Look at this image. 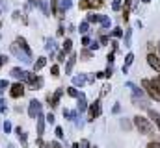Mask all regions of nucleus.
<instances>
[{"instance_id":"54","label":"nucleus","mask_w":160,"mask_h":148,"mask_svg":"<svg viewBox=\"0 0 160 148\" xmlns=\"http://www.w3.org/2000/svg\"><path fill=\"white\" fill-rule=\"evenodd\" d=\"M112 111H114V113H119V111H121V106H119V104H116V106H114V109H112Z\"/></svg>"},{"instance_id":"45","label":"nucleus","mask_w":160,"mask_h":148,"mask_svg":"<svg viewBox=\"0 0 160 148\" xmlns=\"http://www.w3.org/2000/svg\"><path fill=\"white\" fill-rule=\"evenodd\" d=\"M89 43H91V39H89L88 35L82 37V44H84V46H89Z\"/></svg>"},{"instance_id":"18","label":"nucleus","mask_w":160,"mask_h":148,"mask_svg":"<svg viewBox=\"0 0 160 148\" xmlns=\"http://www.w3.org/2000/svg\"><path fill=\"white\" fill-rule=\"evenodd\" d=\"M43 132H45V120H43V115L38 117V137H43Z\"/></svg>"},{"instance_id":"6","label":"nucleus","mask_w":160,"mask_h":148,"mask_svg":"<svg viewBox=\"0 0 160 148\" xmlns=\"http://www.w3.org/2000/svg\"><path fill=\"white\" fill-rule=\"evenodd\" d=\"M41 108H43V104H41L39 100H32L30 106H28V115H30V118H38L41 115Z\"/></svg>"},{"instance_id":"33","label":"nucleus","mask_w":160,"mask_h":148,"mask_svg":"<svg viewBox=\"0 0 160 148\" xmlns=\"http://www.w3.org/2000/svg\"><path fill=\"white\" fill-rule=\"evenodd\" d=\"M88 22H101V15H95V13L88 15Z\"/></svg>"},{"instance_id":"34","label":"nucleus","mask_w":160,"mask_h":148,"mask_svg":"<svg viewBox=\"0 0 160 148\" xmlns=\"http://www.w3.org/2000/svg\"><path fill=\"white\" fill-rule=\"evenodd\" d=\"M121 128H123V130H127V132H128V130H130V128H132V124H130V122H128V120H127V118H121Z\"/></svg>"},{"instance_id":"7","label":"nucleus","mask_w":160,"mask_h":148,"mask_svg":"<svg viewBox=\"0 0 160 148\" xmlns=\"http://www.w3.org/2000/svg\"><path fill=\"white\" fill-rule=\"evenodd\" d=\"M102 0H80V9H95V7H102Z\"/></svg>"},{"instance_id":"29","label":"nucleus","mask_w":160,"mask_h":148,"mask_svg":"<svg viewBox=\"0 0 160 148\" xmlns=\"http://www.w3.org/2000/svg\"><path fill=\"white\" fill-rule=\"evenodd\" d=\"M32 87H34V89H41V87H43V78H41V76H36V80H34Z\"/></svg>"},{"instance_id":"31","label":"nucleus","mask_w":160,"mask_h":148,"mask_svg":"<svg viewBox=\"0 0 160 148\" xmlns=\"http://www.w3.org/2000/svg\"><path fill=\"white\" fill-rule=\"evenodd\" d=\"M88 30H89V22H88V21L80 22V28H78V32H80V34H86Z\"/></svg>"},{"instance_id":"17","label":"nucleus","mask_w":160,"mask_h":148,"mask_svg":"<svg viewBox=\"0 0 160 148\" xmlns=\"http://www.w3.org/2000/svg\"><path fill=\"white\" fill-rule=\"evenodd\" d=\"M130 7H132V0H125V6H123V19H125V21H128Z\"/></svg>"},{"instance_id":"3","label":"nucleus","mask_w":160,"mask_h":148,"mask_svg":"<svg viewBox=\"0 0 160 148\" xmlns=\"http://www.w3.org/2000/svg\"><path fill=\"white\" fill-rule=\"evenodd\" d=\"M11 54H13V56H17L19 59H22L24 63H30V61H32V52H26L24 48H21L17 41L11 44Z\"/></svg>"},{"instance_id":"52","label":"nucleus","mask_w":160,"mask_h":148,"mask_svg":"<svg viewBox=\"0 0 160 148\" xmlns=\"http://www.w3.org/2000/svg\"><path fill=\"white\" fill-rule=\"evenodd\" d=\"M104 76H106V78H110V76H112V67H108V69H106V72H104Z\"/></svg>"},{"instance_id":"46","label":"nucleus","mask_w":160,"mask_h":148,"mask_svg":"<svg viewBox=\"0 0 160 148\" xmlns=\"http://www.w3.org/2000/svg\"><path fill=\"white\" fill-rule=\"evenodd\" d=\"M58 61H60V63H63V61H65V54H63V52H60V54H58Z\"/></svg>"},{"instance_id":"36","label":"nucleus","mask_w":160,"mask_h":148,"mask_svg":"<svg viewBox=\"0 0 160 148\" xmlns=\"http://www.w3.org/2000/svg\"><path fill=\"white\" fill-rule=\"evenodd\" d=\"M9 87V81L8 80H0V93L4 91V89H8Z\"/></svg>"},{"instance_id":"14","label":"nucleus","mask_w":160,"mask_h":148,"mask_svg":"<svg viewBox=\"0 0 160 148\" xmlns=\"http://www.w3.org/2000/svg\"><path fill=\"white\" fill-rule=\"evenodd\" d=\"M71 0H60V9H58V15H63L69 7H71Z\"/></svg>"},{"instance_id":"56","label":"nucleus","mask_w":160,"mask_h":148,"mask_svg":"<svg viewBox=\"0 0 160 148\" xmlns=\"http://www.w3.org/2000/svg\"><path fill=\"white\" fill-rule=\"evenodd\" d=\"M142 2H145V4H147V2H151V0H142Z\"/></svg>"},{"instance_id":"11","label":"nucleus","mask_w":160,"mask_h":148,"mask_svg":"<svg viewBox=\"0 0 160 148\" xmlns=\"http://www.w3.org/2000/svg\"><path fill=\"white\" fill-rule=\"evenodd\" d=\"M147 63H149L155 71L160 72V58L157 56V54H149V56H147Z\"/></svg>"},{"instance_id":"26","label":"nucleus","mask_w":160,"mask_h":148,"mask_svg":"<svg viewBox=\"0 0 160 148\" xmlns=\"http://www.w3.org/2000/svg\"><path fill=\"white\" fill-rule=\"evenodd\" d=\"M19 139H21V145H22V148H28V135H26L24 132H21V133H19Z\"/></svg>"},{"instance_id":"12","label":"nucleus","mask_w":160,"mask_h":148,"mask_svg":"<svg viewBox=\"0 0 160 148\" xmlns=\"http://www.w3.org/2000/svg\"><path fill=\"white\" fill-rule=\"evenodd\" d=\"M75 63H77V54L73 52V54L69 56V59H67V65H65V74H71L73 67H75Z\"/></svg>"},{"instance_id":"51","label":"nucleus","mask_w":160,"mask_h":148,"mask_svg":"<svg viewBox=\"0 0 160 148\" xmlns=\"http://www.w3.org/2000/svg\"><path fill=\"white\" fill-rule=\"evenodd\" d=\"M101 43L106 44V43H108V35H101Z\"/></svg>"},{"instance_id":"49","label":"nucleus","mask_w":160,"mask_h":148,"mask_svg":"<svg viewBox=\"0 0 160 148\" xmlns=\"http://www.w3.org/2000/svg\"><path fill=\"white\" fill-rule=\"evenodd\" d=\"M108 63H110V65L114 63V52H110V54H108Z\"/></svg>"},{"instance_id":"55","label":"nucleus","mask_w":160,"mask_h":148,"mask_svg":"<svg viewBox=\"0 0 160 148\" xmlns=\"http://www.w3.org/2000/svg\"><path fill=\"white\" fill-rule=\"evenodd\" d=\"M71 148H78V143H75V145H73Z\"/></svg>"},{"instance_id":"30","label":"nucleus","mask_w":160,"mask_h":148,"mask_svg":"<svg viewBox=\"0 0 160 148\" xmlns=\"http://www.w3.org/2000/svg\"><path fill=\"white\" fill-rule=\"evenodd\" d=\"M101 22H102V28H104V30L110 28V19H108L106 15H101Z\"/></svg>"},{"instance_id":"16","label":"nucleus","mask_w":160,"mask_h":148,"mask_svg":"<svg viewBox=\"0 0 160 148\" xmlns=\"http://www.w3.org/2000/svg\"><path fill=\"white\" fill-rule=\"evenodd\" d=\"M86 81H88V78H86L84 74H80V76H75V78H73V87H78V85L82 87Z\"/></svg>"},{"instance_id":"28","label":"nucleus","mask_w":160,"mask_h":148,"mask_svg":"<svg viewBox=\"0 0 160 148\" xmlns=\"http://www.w3.org/2000/svg\"><path fill=\"white\" fill-rule=\"evenodd\" d=\"M80 58L88 61V59H91V58H93V54H91V50H88V48H84V50L80 52Z\"/></svg>"},{"instance_id":"8","label":"nucleus","mask_w":160,"mask_h":148,"mask_svg":"<svg viewBox=\"0 0 160 148\" xmlns=\"http://www.w3.org/2000/svg\"><path fill=\"white\" fill-rule=\"evenodd\" d=\"M24 91H26V89H24V85H22V83H13V85H11L9 95H11L13 98H21V96L24 95Z\"/></svg>"},{"instance_id":"22","label":"nucleus","mask_w":160,"mask_h":148,"mask_svg":"<svg viewBox=\"0 0 160 148\" xmlns=\"http://www.w3.org/2000/svg\"><path fill=\"white\" fill-rule=\"evenodd\" d=\"M71 48H73V41H71V39H65V41H63V48H62V52H63V54H69Z\"/></svg>"},{"instance_id":"47","label":"nucleus","mask_w":160,"mask_h":148,"mask_svg":"<svg viewBox=\"0 0 160 148\" xmlns=\"http://www.w3.org/2000/svg\"><path fill=\"white\" fill-rule=\"evenodd\" d=\"M36 145H38V146H39V148H45V146H47V145L43 143V139H41V137H39V139H38V141H36Z\"/></svg>"},{"instance_id":"37","label":"nucleus","mask_w":160,"mask_h":148,"mask_svg":"<svg viewBox=\"0 0 160 148\" xmlns=\"http://www.w3.org/2000/svg\"><path fill=\"white\" fill-rule=\"evenodd\" d=\"M112 35H114L116 39H118V37H121V35H123V30H121V28H114V32H112Z\"/></svg>"},{"instance_id":"20","label":"nucleus","mask_w":160,"mask_h":148,"mask_svg":"<svg viewBox=\"0 0 160 148\" xmlns=\"http://www.w3.org/2000/svg\"><path fill=\"white\" fill-rule=\"evenodd\" d=\"M134 61V54H127V58H125V65H123V72L127 74L128 72V65Z\"/></svg>"},{"instance_id":"23","label":"nucleus","mask_w":160,"mask_h":148,"mask_svg":"<svg viewBox=\"0 0 160 148\" xmlns=\"http://www.w3.org/2000/svg\"><path fill=\"white\" fill-rule=\"evenodd\" d=\"M149 81H151V87L155 89V93L160 96V80L158 78H153V80H149Z\"/></svg>"},{"instance_id":"48","label":"nucleus","mask_w":160,"mask_h":148,"mask_svg":"<svg viewBox=\"0 0 160 148\" xmlns=\"http://www.w3.org/2000/svg\"><path fill=\"white\" fill-rule=\"evenodd\" d=\"M6 63H8V58H6V56H0V67L6 65Z\"/></svg>"},{"instance_id":"4","label":"nucleus","mask_w":160,"mask_h":148,"mask_svg":"<svg viewBox=\"0 0 160 148\" xmlns=\"http://www.w3.org/2000/svg\"><path fill=\"white\" fill-rule=\"evenodd\" d=\"M11 76L13 78H17V80H21V81H26V83H34V80H36V76L32 72H28V71H21L19 67H15V69H11Z\"/></svg>"},{"instance_id":"35","label":"nucleus","mask_w":160,"mask_h":148,"mask_svg":"<svg viewBox=\"0 0 160 148\" xmlns=\"http://www.w3.org/2000/svg\"><path fill=\"white\" fill-rule=\"evenodd\" d=\"M50 74H52L54 78L60 76V67H58V65H52V67H50Z\"/></svg>"},{"instance_id":"15","label":"nucleus","mask_w":160,"mask_h":148,"mask_svg":"<svg viewBox=\"0 0 160 148\" xmlns=\"http://www.w3.org/2000/svg\"><path fill=\"white\" fill-rule=\"evenodd\" d=\"M36 6H39L45 15H50V7H48V2L47 0H36Z\"/></svg>"},{"instance_id":"39","label":"nucleus","mask_w":160,"mask_h":148,"mask_svg":"<svg viewBox=\"0 0 160 148\" xmlns=\"http://www.w3.org/2000/svg\"><path fill=\"white\" fill-rule=\"evenodd\" d=\"M4 132H6V133H9V132H11V122H8V120L4 122Z\"/></svg>"},{"instance_id":"53","label":"nucleus","mask_w":160,"mask_h":148,"mask_svg":"<svg viewBox=\"0 0 160 148\" xmlns=\"http://www.w3.org/2000/svg\"><path fill=\"white\" fill-rule=\"evenodd\" d=\"M50 146H52V148H62V145H60L58 141H54V143H50Z\"/></svg>"},{"instance_id":"60","label":"nucleus","mask_w":160,"mask_h":148,"mask_svg":"<svg viewBox=\"0 0 160 148\" xmlns=\"http://www.w3.org/2000/svg\"><path fill=\"white\" fill-rule=\"evenodd\" d=\"M158 80H160V76H158Z\"/></svg>"},{"instance_id":"42","label":"nucleus","mask_w":160,"mask_h":148,"mask_svg":"<svg viewBox=\"0 0 160 148\" xmlns=\"http://www.w3.org/2000/svg\"><path fill=\"white\" fill-rule=\"evenodd\" d=\"M8 106H6V100H0V113H6Z\"/></svg>"},{"instance_id":"43","label":"nucleus","mask_w":160,"mask_h":148,"mask_svg":"<svg viewBox=\"0 0 160 148\" xmlns=\"http://www.w3.org/2000/svg\"><path fill=\"white\" fill-rule=\"evenodd\" d=\"M147 148H160V143L158 141H151V143L147 145Z\"/></svg>"},{"instance_id":"2","label":"nucleus","mask_w":160,"mask_h":148,"mask_svg":"<svg viewBox=\"0 0 160 148\" xmlns=\"http://www.w3.org/2000/svg\"><path fill=\"white\" fill-rule=\"evenodd\" d=\"M134 126L140 130V133H143V135H149V133H153V124L149 122V118H145V117H142V115H136L134 117Z\"/></svg>"},{"instance_id":"19","label":"nucleus","mask_w":160,"mask_h":148,"mask_svg":"<svg viewBox=\"0 0 160 148\" xmlns=\"http://www.w3.org/2000/svg\"><path fill=\"white\" fill-rule=\"evenodd\" d=\"M149 118L155 120V124L158 126V130H160V113H157L155 109H149Z\"/></svg>"},{"instance_id":"21","label":"nucleus","mask_w":160,"mask_h":148,"mask_svg":"<svg viewBox=\"0 0 160 148\" xmlns=\"http://www.w3.org/2000/svg\"><path fill=\"white\" fill-rule=\"evenodd\" d=\"M45 65H47V58H38V61L34 63V71L38 72V71H41Z\"/></svg>"},{"instance_id":"59","label":"nucleus","mask_w":160,"mask_h":148,"mask_svg":"<svg viewBox=\"0 0 160 148\" xmlns=\"http://www.w3.org/2000/svg\"><path fill=\"white\" fill-rule=\"evenodd\" d=\"M89 148H95V146H89Z\"/></svg>"},{"instance_id":"38","label":"nucleus","mask_w":160,"mask_h":148,"mask_svg":"<svg viewBox=\"0 0 160 148\" xmlns=\"http://www.w3.org/2000/svg\"><path fill=\"white\" fill-rule=\"evenodd\" d=\"M99 46H101V44H99V41H91V43H89V48H91V50H97Z\"/></svg>"},{"instance_id":"5","label":"nucleus","mask_w":160,"mask_h":148,"mask_svg":"<svg viewBox=\"0 0 160 148\" xmlns=\"http://www.w3.org/2000/svg\"><path fill=\"white\" fill-rule=\"evenodd\" d=\"M99 117H101V100H95V102L89 104V108H88V120L93 122V120L99 118Z\"/></svg>"},{"instance_id":"27","label":"nucleus","mask_w":160,"mask_h":148,"mask_svg":"<svg viewBox=\"0 0 160 148\" xmlns=\"http://www.w3.org/2000/svg\"><path fill=\"white\" fill-rule=\"evenodd\" d=\"M63 117H65V118H69V120H75V118H77V111L63 109Z\"/></svg>"},{"instance_id":"24","label":"nucleus","mask_w":160,"mask_h":148,"mask_svg":"<svg viewBox=\"0 0 160 148\" xmlns=\"http://www.w3.org/2000/svg\"><path fill=\"white\" fill-rule=\"evenodd\" d=\"M130 44H132V30L128 28L125 32V46H130Z\"/></svg>"},{"instance_id":"1","label":"nucleus","mask_w":160,"mask_h":148,"mask_svg":"<svg viewBox=\"0 0 160 148\" xmlns=\"http://www.w3.org/2000/svg\"><path fill=\"white\" fill-rule=\"evenodd\" d=\"M127 87H130V89H132V104H134V106H138L140 109H147V108H149V100L143 96V91H142L140 87L132 85V83H127Z\"/></svg>"},{"instance_id":"41","label":"nucleus","mask_w":160,"mask_h":148,"mask_svg":"<svg viewBox=\"0 0 160 148\" xmlns=\"http://www.w3.org/2000/svg\"><path fill=\"white\" fill-rule=\"evenodd\" d=\"M78 148H89V143H88L86 139H82V141L78 143Z\"/></svg>"},{"instance_id":"10","label":"nucleus","mask_w":160,"mask_h":148,"mask_svg":"<svg viewBox=\"0 0 160 148\" xmlns=\"http://www.w3.org/2000/svg\"><path fill=\"white\" fill-rule=\"evenodd\" d=\"M62 95H63V89H56V93H54L52 96L48 95V102H50V108H56V106H58V102H60Z\"/></svg>"},{"instance_id":"57","label":"nucleus","mask_w":160,"mask_h":148,"mask_svg":"<svg viewBox=\"0 0 160 148\" xmlns=\"http://www.w3.org/2000/svg\"><path fill=\"white\" fill-rule=\"evenodd\" d=\"M45 148H52V146H50V145H47V146H45Z\"/></svg>"},{"instance_id":"50","label":"nucleus","mask_w":160,"mask_h":148,"mask_svg":"<svg viewBox=\"0 0 160 148\" xmlns=\"http://www.w3.org/2000/svg\"><path fill=\"white\" fill-rule=\"evenodd\" d=\"M47 120L52 124V122H54V115H52V113H48V115H47Z\"/></svg>"},{"instance_id":"44","label":"nucleus","mask_w":160,"mask_h":148,"mask_svg":"<svg viewBox=\"0 0 160 148\" xmlns=\"http://www.w3.org/2000/svg\"><path fill=\"white\" fill-rule=\"evenodd\" d=\"M112 7H114V9L118 11V9L121 7V0H114V2H112Z\"/></svg>"},{"instance_id":"25","label":"nucleus","mask_w":160,"mask_h":148,"mask_svg":"<svg viewBox=\"0 0 160 148\" xmlns=\"http://www.w3.org/2000/svg\"><path fill=\"white\" fill-rule=\"evenodd\" d=\"M58 4L60 0H50V15H58Z\"/></svg>"},{"instance_id":"58","label":"nucleus","mask_w":160,"mask_h":148,"mask_svg":"<svg viewBox=\"0 0 160 148\" xmlns=\"http://www.w3.org/2000/svg\"><path fill=\"white\" fill-rule=\"evenodd\" d=\"M158 52H160V43H158Z\"/></svg>"},{"instance_id":"9","label":"nucleus","mask_w":160,"mask_h":148,"mask_svg":"<svg viewBox=\"0 0 160 148\" xmlns=\"http://www.w3.org/2000/svg\"><path fill=\"white\" fill-rule=\"evenodd\" d=\"M142 85H143V89L147 91V95H149V96H151L153 100H157V102H160V96L157 95V93H155V89L151 87V81H149V80H142Z\"/></svg>"},{"instance_id":"13","label":"nucleus","mask_w":160,"mask_h":148,"mask_svg":"<svg viewBox=\"0 0 160 148\" xmlns=\"http://www.w3.org/2000/svg\"><path fill=\"white\" fill-rule=\"evenodd\" d=\"M78 100V104H77V109H78V113H84V111L88 109V102H86V96L80 93V96L77 98Z\"/></svg>"},{"instance_id":"32","label":"nucleus","mask_w":160,"mask_h":148,"mask_svg":"<svg viewBox=\"0 0 160 148\" xmlns=\"http://www.w3.org/2000/svg\"><path fill=\"white\" fill-rule=\"evenodd\" d=\"M67 95H69V96H73V98H78V96H80V93L77 91V87H69V89H67Z\"/></svg>"},{"instance_id":"40","label":"nucleus","mask_w":160,"mask_h":148,"mask_svg":"<svg viewBox=\"0 0 160 148\" xmlns=\"http://www.w3.org/2000/svg\"><path fill=\"white\" fill-rule=\"evenodd\" d=\"M63 135H65V133H63V130H62V128L58 126V128H56V137H58V139H62Z\"/></svg>"}]
</instances>
